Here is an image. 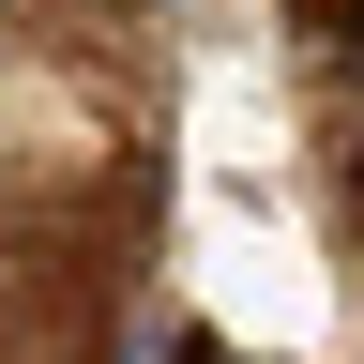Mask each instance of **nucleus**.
Wrapping results in <instances>:
<instances>
[{
	"instance_id": "nucleus-1",
	"label": "nucleus",
	"mask_w": 364,
	"mask_h": 364,
	"mask_svg": "<svg viewBox=\"0 0 364 364\" xmlns=\"http://www.w3.org/2000/svg\"><path fill=\"white\" fill-rule=\"evenodd\" d=\"M289 46H318V61H364V0H289Z\"/></svg>"
},
{
	"instance_id": "nucleus-2",
	"label": "nucleus",
	"mask_w": 364,
	"mask_h": 364,
	"mask_svg": "<svg viewBox=\"0 0 364 364\" xmlns=\"http://www.w3.org/2000/svg\"><path fill=\"white\" fill-rule=\"evenodd\" d=\"M91 334H46V318H0V364H76Z\"/></svg>"
}]
</instances>
